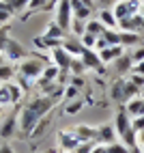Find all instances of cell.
<instances>
[{
	"mask_svg": "<svg viewBox=\"0 0 144 153\" xmlns=\"http://www.w3.org/2000/svg\"><path fill=\"white\" fill-rule=\"evenodd\" d=\"M56 104H58L56 97L41 95V97H37L32 101H28L26 106H22V110H19V114H17V129H19V134H22V138L32 134L37 123L43 117H47L49 112L56 108Z\"/></svg>",
	"mask_w": 144,
	"mask_h": 153,
	"instance_id": "cell-1",
	"label": "cell"
},
{
	"mask_svg": "<svg viewBox=\"0 0 144 153\" xmlns=\"http://www.w3.org/2000/svg\"><path fill=\"white\" fill-rule=\"evenodd\" d=\"M45 67H47V63L43 58H39V56L24 58L22 63H19V67H17V80H19V84H22L24 88H30V84L37 82V80L43 76Z\"/></svg>",
	"mask_w": 144,
	"mask_h": 153,
	"instance_id": "cell-2",
	"label": "cell"
},
{
	"mask_svg": "<svg viewBox=\"0 0 144 153\" xmlns=\"http://www.w3.org/2000/svg\"><path fill=\"white\" fill-rule=\"evenodd\" d=\"M114 127H116V134H118V140L123 145H127L129 149H136L138 147V134L133 131V125H131V117L127 114L125 106H120L116 112H114Z\"/></svg>",
	"mask_w": 144,
	"mask_h": 153,
	"instance_id": "cell-3",
	"label": "cell"
},
{
	"mask_svg": "<svg viewBox=\"0 0 144 153\" xmlns=\"http://www.w3.org/2000/svg\"><path fill=\"white\" fill-rule=\"evenodd\" d=\"M54 22L69 33L71 30V22H73V9H71V0H56V17Z\"/></svg>",
	"mask_w": 144,
	"mask_h": 153,
	"instance_id": "cell-4",
	"label": "cell"
},
{
	"mask_svg": "<svg viewBox=\"0 0 144 153\" xmlns=\"http://www.w3.org/2000/svg\"><path fill=\"white\" fill-rule=\"evenodd\" d=\"M112 11H114L118 22H120V19H125V17H131V15H140L142 0H118Z\"/></svg>",
	"mask_w": 144,
	"mask_h": 153,
	"instance_id": "cell-5",
	"label": "cell"
},
{
	"mask_svg": "<svg viewBox=\"0 0 144 153\" xmlns=\"http://www.w3.org/2000/svg\"><path fill=\"white\" fill-rule=\"evenodd\" d=\"M2 54H4V58L9 60V63H15V60H24V58H28L30 54H28V50L19 43V41H15V39H11L9 37V41H7V45H4V50H2Z\"/></svg>",
	"mask_w": 144,
	"mask_h": 153,
	"instance_id": "cell-6",
	"label": "cell"
},
{
	"mask_svg": "<svg viewBox=\"0 0 144 153\" xmlns=\"http://www.w3.org/2000/svg\"><path fill=\"white\" fill-rule=\"evenodd\" d=\"M82 60H84V65H86V69H92L97 76H106V65L101 63V58H99V54H97V50H88V48H84V52H82V56H80Z\"/></svg>",
	"mask_w": 144,
	"mask_h": 153,
	"instance_id": "cell-7",
	"label": "cell"
},
{
	"mask_svg": "<svg viewBox=\"0 0 144 153\" xmlns=\"http://www.w3.org/2000/svg\"><path fill=\"white\" fill-rule=\"evenodd\" d=\"M58 145L67 153H73L78 149V145H80V138H78V134L73 129H60L58 131Z\"/></svg>",
	"mask_w": 144,
	"mask_h": 153,
	"instance_id": "cell-8",
	"label": "cell"
},
{
	"mask_svg": "<svg viewBox=\"0 0 144 153\" xmlns=\"http://www.w3.org/2000/svg\"><path fill=\"white\" fill-rule=\"evenodd\" d=\"M125 82H127L125 78H116L114 82L110 84V99L116 101V104H120V106L127 104V97H125Z\"/></svg>",
	"mask_w": 144,
	"mask_h": 153,
	"instance_id": "cell-9",
	"label": "cell"
},
{
	"mask_svg": "<svg viewBox=\"0 0 144 153\" xmlns=\"http://www.w3.org/2000/svg\"><path fill=\"white\" fill-rule=\"evenodd\" d=\"M52 58H54V65L60 69V71H69L71 67V60H73V56H71L67 50L60 45V48H54L52 50Z\"/></svg>",
	"mask_w": 144,
	"mask_h": 153,
	"instance_id": "cell-10",
	"label": "cell"
},
{
	"mask_svg": "<svg viewBox=\"0 0 144 153\" xmlns=\"http://www.w3.org/2000/svg\"><path fill=\"white\" fill-rule=\"evenodd\" d=\"M97 142L99 145H114V142H118V134H116V127L114 123L112 125H101L99 127V134H97Z\"/></svg>",
	"mask_w": 144,
	"mask_h": 153,
	"instance_id": "cell-11",
	"label": "cell"
},
{
	"mask_svg": "<svg viewBox=\"0 0 144 153\" xmlns=\"http://www.w3.org/2000/svg\"><path fill=\"white\" fill-rule=\"evenodd\" d=\"M99 58H101V63L103 65H112L116 58H120L123 54H125V48L123 45H108L106 50H101V52H97Z\"/></svg>",
	"mask_w": 144,
	"mask_h": 153,
	"instance_id": "cell-12",
	"label": "cell"
},
{
	"mask_svg": "<svg viewBox=\"0 0 144 153\" xmlns=\"http://www.w3.org/2000/svg\"><path fill=\"white\" fill-rule=\"evenodd\" d=\"M73 131L78 134L80 142H97V134H99V127H92V125H84V123H80L73 127Z\"/></svg>",
	"mask_w": 144,
	"mask_h": 153,
	"instance_id": "cell-13",
	"label": "cell"
},
{
	"mask_svg": "<svg viewBox=\"0 0 144 153\" xmlns=\"http://www.w3.org/2000/svg\"><path fill=\"white\" fill-rule=\"evenodd\" d=\"M112 67L116 69V74L118 76H125V74H129V71H133V67H136V63H133V58H131V54H123L120 58H116L114 63H112Z\"/></svg>",
	"mask_w": 144,
	"mask_h": 153,
	"instance_id": "cell-14",
	"label": "cell"
},
{
	"mask_svg": "<svg viewBox=\"0 0 144 153\" xmlns=\"http://www.w3.org/2000/svg\"><path fill=\"white\" fill-rule=\"evenodd\" d=\"M142 15H131V17H125L118 22V30H123V33H138V30L142 28Z\"/></svg>",
	"mask_w": 144,
	"mask_h": 153,
	"instance_id": "cell-15",
	"label": "cell"
},
{
	"mask_svg": "<svg viewBox=\"0 0 144 153\" xmlns=\"http://www.w3.org/2000/svg\"><path fill=\"white\" fill-rule=\"evenodd\" d=\"M63 48H65L73 58L82 56V52H84V45H82V39H80V37H65Z\"/></svg>",
	"mask_w": 144,
	"mask_h": 153,
	"instance_id": "cell-16",
	"label": "cell"
},
{
	"mask_svg": "<svg viewBox=\"0 0 144 153\" xmlns=\"http://www.w3.org/2000/svg\"><path fill=\"white\" fill-rule=\"evenodd\" d=\"M15 131H17V117H15V112L11 117H7L4 119V123H2V127H0V138H11V136H15Z\"/></svg>",
	"mask_w": 144,
	"mask_h": 153,
	"instance_id": "cell-17",
	"label": "cell"
},
{
	"mask_svg": "<svg viewBox=\"0 0 144 153\" xmlns=\"http://www.w3.org/2000/svg\"><path fill=\"white\" fill-rule=\"evenodd\" d=\"M71 9H73V17L75 19H84V22H88V17L92 13V9L86 7L82 0H71Z\"/></svg>",
	"mask_w": 144,
	"mask_h": 153,
	"instance_id": "cell-18",
	"label": "cell"
},
{
	"mask_svg": "<svg viewBox=\"0 0 144 153\" xmlns=\"http://www.w3.org/2000/svg\"><path fill=\"white\" fill-rule=\"evenodd\" d=\"M125 110H127V114H129L131 119L144 114V97H133L131 101H127V104H125Z\"/></svg>",
	"mask_w": 144,
	"mask_h": 153,
	"instance_id": "cell-19",
	"label": "cell"
},
{
	"mask_svg": "<svg viewBox=\"0 0 144 153\" xmlns=\"http://www.w3.org/2000/svg\"><path fill=\"white\" fill-rule=\"evenodd\" d=\"M97 19H99L106 28H118V19H116L114 11H110V9H101V13H99Z\"/></svg>",
	"mask_w": 144,
	"mask_h": 153,
	"instance_id": "cell-20",
	"label": "cell"
},
{
	"mask_svg": "<svg viewBox=\"0 0 144 153\" xmlns=\"http://www.w3.org/2000/svg\"><path fill=\"white\" fill-rule=\"evenodd\" d=\"M140 41H142V37L138 33H123V30H120V45L125 48V50L140 45Z\"/></svg>",
	"mask_w": 144,
	"mask_h": 153,
	"instance_id": "cell-21",
	"label": "cell"
},
{
	"mask_svg": "<svg viewBox=\"0 0 144 153\" xmlns=\"http://www.w3.org/2000/svg\"><path fill=\"white\" fill-rule=\"evenodd\" d=\"M7 86H9V93H11V101L13 104H19L26 95V88L22 84H15V82H7Z\"/></svg>",
	"mask_w": 144,
	"mask_h": 153,
	"instance_id": "cell-22",
	"label": "cell"
},
{
	"mask_svg": "<svg viewBox=\"0 0 144 153\" xmlns=\"http://www.w3.org/2000/svg\"><path fill=\"white\" fill-rule=\"evenodd\" d=\"M58 78H60V69L56 65H47L45 71H43V76H41L37 82H56Z\"/></svg>",
	"mask_w": 144,
	"mask_h": 153,
	"instance_id": "cell-23",
	"label": "cell"
},
{
	"mask_svg": "<svg viewBox=\"0 0 144 153\" xmlns=\"http://www.w3.org/2000/svg\"><path fill=\"white\" fill-rule=\"evenodd\" d=\"M45 37H49V39H65L67 37V33L63 28H60L56 22H49L47 26H45V33H43Z\"/></svg>",
	"mask_w": 144,
	"mask_h": 153,
	"instance_id": "cell-24",
	"label": "cell"
},
{
	"mask_svg": "<svg viewBox=\"0 0 144 153\" xmlns=\"http://www.w3.org/2000/svg\"><path fill=\"white\" fill-rule=\"evenodd\" d=\"M49 125H52V117L47 114V117H43V119H41L39 123H37V127L32 129V134H30V136H35V138H43V134L49 129Z\"/></svg>",
	"mask_w": 144,
	"mask_h": 153,
	"instance_id": "cell-25",
	"label": "cell"
},
{
	"mask_svg": "<svg viewBox=\"0 0 144 153\" xmlns=\"http://www.w3.org/2000/svg\"><path fill=\"white\" fill-rule=\"evenodd\" d=\"M86 33L88 35H95V37H101L106 33V26L99 22V19H88L86 22Z\"/></svg>",
	"mask_w": 144,
	"mask_h": 153,
	"instance_id": "cell-26",
	"label": "cell"
},
{
	"mask_svg": "<svg viewBox=\"0 0 144 153\" xmlns=\"http://www.w3.org/2000/svg\"><path fill=\"white\" fill-rule=\"evenodd\" d=\"M13 78H15V67L11 63H4L2 67H0V82L7 84V82H11Z\"/></svg>",
	"mask_w": 144,
	"mask_h": 153,
	"instance_id": "cell-27",
	"label": "cell"
},
{
	"mask_svg": "<svg viewBox=\"0 0 144 153\" xmlns=\"http://www.w3.org/2000/svg\"><path fill=\"white\" fill-rule=\"evenodd\" d=\"M4 4L11 9L13 13H22V11H26V9H28L30 0H4Z\"/></svg>",
	"mask_w": 144,
	"mask_h": 153,
	"instance_id": "cell-28",
	"label": "cell"
},
{
	"mask_svg": "<svg viewBox=\"0 0 144 153\" xmlns=\"http://www.w3.org/2000/svg\"><path fill=\"white\" fill-rule=\"evenodd\" d=\"M103 37L110 45H120V30L118 28H106Z\"/></svg>",
	"mask_w": 144,
	"mask_h": 153,
	"instance_id": "cell-29",
	"label": "cell"
},
{
	"mask_svg": "<svg viewBox=\"0 0 144 153\" xmlns=\"http://www.w3.org/2000/svg\"><path fill=\"white\" fill-rule=\"evenodd\" d=\"M69 71H71L73 76H84V74H86V65H84V60H82L80 56H78V58H73V60H71Z\"/></svg>",
	"mask_w": 144,
	"mask_h": 153,
	"instance_id": "cell-30",
	"label": "cell"
},
{
	"mask_svg": "<svg viewBox=\"0 0 144 153\" xmlns=\"http://www.w3.org/2000/svg\"><path fill=\"white\" fill-rule=\"evenodd\" d=\"M69 33H73L75 37H82V35L86 33V22H84V19H75V17H73V22H71V30H69Z\"/></svg>",
	"mask_w": 144,
	"mask_h": 153,
	"instance_id": "cell-31",
	"label": "cell"
},
{
	"mask_svg": "<svg viewBox=\"0 0 144 153\" xmlns=\"http://www.w3.org/2000/svg\"><path fill=\"white\" fill-rule=\"evenodd\" d=\"M84 108V101H82L80 97L78 99H73V101H67V106H65V112L67 114H78V112Z\"/></svg>",
	"mask_w": 144,
	"mask_h": 153,
	"instance_id": "cell-32",
	"label": "cell"
},
{
	"mask_svg": "<svg viewBox=\"0 0 144 153\" xmlns=\"http://www.w3.org/2000/svg\"><path fill=\"white\" fill-rule=\"evenodd\" d=\"M13 15H15V13H13L11 9L4 4V0H0V26H4V24H7Z\"/></svg>",
	"mask_w": 144,
	"mask_h": 153,
	"instance_id": "cell-33",
	"label": "cell"
},
{
	"mask_svg": "<svg viewBox=\"0 0 144 153\" xmlns=\"http://www.w3.org/2000/svg\"><path fill=\"white\" fill-rule=\"evenodd\" d=\"M78 97H80V88L73 86V84H67V86H65V93H63V99H65V101H73V99H78Z\"/></svg>",
	"mask_w": 144,
	"mask_h": 153,
	"instance_id": "cell-34",
	"label": "cell"
},
{
	"mask_svg": "<svg viewBox=\"0 0 144 153\" xmlns=\"http://www.w3.org/2000/svg\"><path fill=\"white\" fill-rule=\"evenodd\" d=\"M138 93H140V86H136L131 80H127L125 82V97H127V101H131L133 97H138Z\"/></svg>",
	"mask_w": 144,
	"mask_h": 153,
	"instance_id": "cell-35",
	"label": "cell"
},
{
	"mask_svg": "<svg viewBox=\"0 0 144 153\" xmlns=\"http://www.w3.org/2000/svg\"><path fill=\"white\" fill-rule=\"evenodd\" d=\"M80 39H82V45H84V48H88V50H95V45H97V39H99V37L84 33V35H82Z\"/></svg>",
	"mask_w": 144,
	"mask_h": 153,
	"instance_id": "cell-36",
	"label": "cell"
},
{
	"mask_svg": "<svg viewBox=\"0 0 144 153\" xmlns=\"http://www.w3.org/2000/svg\"><path fill=\"white\" fill-rule=\"evenodd\" d=\"M9 104H13V101H11V93H9V86L2 84V86H0V106L4 108Z\"/></svg>",
	"mask_w": 144,
	"mask_h": 153,
	"instance_id": "cell-37",
	"label": "cell"
},
{
	"mask_svg": "<svg viewBox=\"0 0 144 153\" xmlns=\"http://www.w3.org/2000/svg\"><path fill=\"white\" fill-rule=\"evenodd\" d=\"M52 0H30V4H28V9L26 11H39V9H45Z\"/></svg>",
	"mask_w": 144,
	"mask_h": 153,
	"instance_id": "cell-38",
	"label": "cell"
},
{
	"mask_svg": "<svg viewBox=\"0 0 144 153\" xmlns=\"http://www.w3.org/2000/svg\"><path fill=\"white\" fill-rule=\"evenodd\" d=\"M95 145H97V142H80V145H78V149L73 151V153H92V149H95Z\"/></svg>",
	"mask_w": 144,
	"mask_h": 153,
	"instance_id": "cell-39",
	"label": "cell"
},
{
	"mask_svg": "<svg viewBox=\"0 0 144 153\" xmlns=\"http://www.w3.org/2000/svg\"><path fill=\"white\" fill-rule=\"evenodd\" d=\"M131 54V58H133V63H142V60H144V45H138L136 50H133V52H129Z\"/></svg>",
	"mask_w": 144,
	"mask_h": 153,
	"instance_id": "cell-40",
	"label": "cell"
},
{
	"mask_svg": "<svg viewBox=\"0 0 144 153\" xmlns=\"http://www.w3.org/2000/svg\"><path fill=\"white\" fill-rule=\"evenodd\" d=\"M131 125H133V131H136V134L144 131V114H140V117H136V119H131Z\"/></svg>",
	"mask_w": 144,
	"mask_h": 153,
	"instance_id": "cell-41",
	"label": "cell"
},
{
	"mask_svg": "<svg viewBox=\"0 0 144 153\" xmlns=\"http://www.w3.org/2000/svg\"><path fill=\"white\" fill-rule=\"evenodd\" d=\"M7 41H9V28H0V54H2Z\"/></svg>",
	"mask_w": 144,
	"mask_h": 153,
	"instance_id": "cell-42",
	"label": "cell"
},
{
	"mask_svg": "<svg viewBox=\"0 0 144 153\" xmlns=\"http://www.w3.org/2000/svg\"><path fill=\"white\" fill-rule=\"evenodd\" d=\"M131 82L133 84H136V86H140V88H144V76H140V74H133V71H131Z\"/></svg>",
	"mask_w": 144,
	"mask_h": 153,
	"instance_id": "cell-43",
	"label": "cell"
},
{
	"mask_svg": "<svg viewBox=\"0 0 144 153\" xmlns=\"http://www.w3.org/2000/svg\"><path fill=\"white\" fill-rule=\"evenodd\" d=\"M108 45H110V43L106 41V37H103V35H101V37L97 39V45H95V50H97V52H101V50H106Z\"/></svg>",
	"mask_w": 144,
	"mask_h": 153,
	"instance_id": "cell-44",
	"label": "cell"
},
{
	"mask_svg": "<svg viewBox=\"0 0 144 153\" xmlns=\"http://www.w3.org/2000/svg\"><path fill=\"white\" fill-rule=\"evenodd\" d=\"M71 84L78 86V88L82 91V86H84V78H82V76H73V78H71Z\"/></svg>",
	"mask_w": 144,
	"mask_h": 153,
	"instance_id": "cell-45",
	"label": "cell"
},
{
	"mask_svg": "<svg viewBox=\"0 0 144 153\" xmlns=\"http://www.w3.org/2000/svg\"><path fill=\"white\" fill-rule=\"evenodd\" d=\"M114 0H95V7H99V9H108Z\"/></svg>",
	"mask_w": 144,
	"mask_h": 153,
	"instance_id": "cell-46",
	"label": "cell"
},
{
	"mask_svg": "<svg viewBox=\"0 0 144 153\" xmlns=\"http://www.w3.org/2000/svg\"><path fill=\"white\" fill-rule=\"evenodd\" d=\"M92 153H108V147H106V145H99V142H97L95 149H92Z\"/></svg>",
	"mask_w": 144,
	"mask_h": 153,
	"instance_id": "cell-47",
	"label": "cell"
},
{
	"mask_svg": "<svg viewBox=\"0 0 144 153\" xmlns=\"http://www.w3.org/2000/svg\"><path fill=\"white\" fill-rule=\"evenodd\" d=\"M0 153H15V151L11 149V145H7V142H2V145H0Z\"/></svg>",
	"mask_w": 144,
	"mask_h": 153,
	"instance_id": "cell-48",
	"label": "cell"
},
{
	"mask_svg": "<svg viewBox=\"0 0 144 153\" xmlns=\"http://www.w3.org/2000/svg\"><path fill=\"white\" fill-rule=\"evenodd\" d=\"M133 74H140V76H144V60H142V63H138L136 67H133Z\"/></svg>",
	"mask_w": 144,
	"mask_h": 153,
	"instance_id": "cell-49",
	"label": "cell"
},
{
	"mask_svg": "<svg viewBox=\"0 0 144 153\" xmlns=\"http://www.w3.org/2000/svg\"><path fill=\"white\" fill-rule=\"evenodd\" d=\"M138 145L144 147V131H140V134H138Z\"/></svg>",
	"mask_w": 144,
	"mask_h": 153,
	"instance_id": "cell-50",
	"label": "cell"
},
{
	"mask_svg": "<svg viewBox=\"0 0 144 153\" xmlns=\"http://www.w3.org/2000/svg\"><path fill=\"white\" fill-rule=\"evenodd\" d=\"M4 63H7V58H4V54H0V67H2Z\"/></svg>",
	"mask_w": 144,
	"mask_h": 153,
	"instance_id": "cell-51",
	"label": "cell"
},
{
	"mask_svg": "<svg viewBox=\"0 0 144 153\" xmlns=\"http://www.w3.org/2000/svg\"><path fill=\"white\" fill-rule=\"evenodd\" d=\"M129 153H142V151H140V149H138V147H136V149H131V151H129Z\"/></svg>",
	"mask_w": 144,
	"mask_h": 153,
	"instance_id": "cell-52",
	"label": "cell"
},
{
	"mask_svg": "<svg viewBox=\"0 0 144 153\" xmlns=\"http://www.w3.org/2000/svg\"><path fill=\"white\" fill-rule=\"evenodd\" d=\"M140 15H144V2H142V11H140Z\"/></svg>",
	"mask_w": 144,
	"mask_h": 153,
	"instance_id": "cell-53",
	"label": "cell"
},
{
	"mask_svg": "<svg viewBox=\"0 0 144 153\" xmlns=\"http://www.w3.org/2000/svg\"><path fill=\"white\" fill-rule=\"evenodd\" d=\"M142 17H144V15H142ZM140 30H144V19H142V28H140Z\"/></svg>",
	"mask_w": 144,
	"mask_h": 153,
	"instance_id": "cell-54",
	"label": "cell"
},
{
	"mask_svg": "<svg viewBox=\"0 0 144 153\" xmlns=\"http://www.w3.org/2000/svg\"><path fill=\"white\" fill-rule=\"evenodd\" d=\"M0 114H2V106H0Z\"/></svg>",
	"mask_w": 144,
	"mask_h": 153,
	"instance_id": "cell-55",
	"label": "cell"
},
{
	"mask_svg": "<svg viewBox=\"0 0 144 153\" xmlns=\"http://www.w3.org/2000/svg\"><path fill=\"white\" fill-rule=\"evenodd\" d=\"M45 153H52V151H45Z\"/></svg>",
	"mask_w": 144,
	"mask_h": 153,
	"instance_id": "cell-56",
	"label": "cell"
},
{
	"mask_svg": "<svg viewBox=\"0 0 144 153\" xmlns=\"http://www.w3.org/2000/svg\"><path fill=\"white\" fill-rule=\"evenodd\" d=\"M142 153H144V151H142Z\"/></svg>",
	"mask_w": 144,
	"mask_h": 153,
	"instance_id": "cell-57",
	"label": "cell"
}]
</instances>
